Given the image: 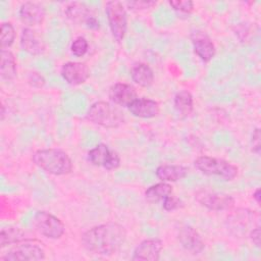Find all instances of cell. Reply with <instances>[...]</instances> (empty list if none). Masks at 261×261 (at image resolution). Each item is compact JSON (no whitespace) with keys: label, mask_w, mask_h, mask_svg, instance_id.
Returning a JSON list of instances; mask_svg holds the SVG:
<instances>
[{"label":"cell","mask_w":261,"mask_h":261,"mask_svg":"<svg viewBox=\"0 0 261 261\" xmlns=\"http://www.w3.org/2000/svg\"><path fill=\"white\" fill-rule=\"evenodd\" d=\"M126 240L124 226L116 222H107L91 227L81 238L83 247L94 255L111 256L118 252Z\"/></svg>","instance_id":"cell-1"},{"label":"cell","mask_w":261,"mask_h":261,"mask_svg":"<svg viewBox=\"0 0 261 261\" xmlns=\"http://www.w3.org/2000/svg\"><path fill=\"white\" fill-rule=\"evenodd\" d=\"M32 160L39 168L53 175H65L72 170L70 157L57 148L37 150L33 154Z\"/></svg>","instance_id":"cell-2"},{"label":"cell","mask_w":261,"mask_h":261,"mask_svg":"<svg viewBox=\"0 0 261 261\" xmlns=\"http://www.w3.org/2000/svg\"><path fill=\"white\" fill-rule=\"evenodd\" d=\"M114 105L106 101H97L90 106L86 117L94 124L106 128H116L124 123V115Z\"/></svg>","instance_id":"cell-3"},{"label":"cell","mask_w":261,"mask_h":261,"mask_svg":"<svg viewBox=\"0 0 261 261\" xmlns=\"http://www.w3.org/2000/svg\"><path fill=\"white\" fill-rule=\"evenodd\" d=\"M195 167L206 175H214L222 178L223 180H232L239 174V168L231 162L211 157V156H199L194 161Z\"/></svg>","instance_id":"cell-4"},{"label":"cell","mask_w":261,"mask_h":261,"mask_svg":"<svg viewBox=\"0 0 261 261\" xmlns=\"http://www.w3.org/2000/svg\"><path fill=\"white\" fill-rule=\"evenodd\" d=\"M42 244L36 239H30L15 244L0 260L2 261H39L45 259V251Z\"/></svg>","instance_id":"cell-5"},{"label":"cell","mask_w":261,"mask_h":261,"mask_svg":"<svg viewBox=\"0 0 261 261\" xmlns=\"http://www.w3.org/2000/svg\"><path fill=\"white\" fill-rule=\"evenodd\" d=\"M105 13L113 39L121 42L127 30V13L123 3L115 0L106 2Z\"/></svg>","instance_id":"cell-6"},{"label":"cell","mask_w":261,"mask_h":261,"mask_svg":"<svg viewBox=\"0 0 261 261\" xmlns=\"http://www.w3.org/2000/svg\"><path fill=\"white\" fill-rule=\"evenodd\" d=\"M33 224L40 234L48 239H60L65 232L64 223L47 211H38L34 216Z\"/></svg>","instance_id":"cell-7"},{"label":"cell","mask_w":261,"mask_h":261,"mask_svg":"<svg viewBox=\"0 0 261 261\" xmlns=\"http://www.w3.org/2000/svg\"><path fill=\"white\" fill-rule=\"evenodd\" d=\"M196 201L211 211H226L234 206V199L224 193L209 190H200L195 194Z\"/></svg>","instance_id":"cell-8"},{"label":"cell","mask_w":261,"mask_h":261,"mask_svg":"<svg viewBox=\"0 0 261 261\" xmlns=\"http://www.w3.org/2000/svg\"><path fill=\"white\" fill-rule=\"evenodd\" d=\"M66 16L79 25H85L90 30H98L100 21L95 12L85 3L72 2L65 9Z\"/></svg>","instance_id":"cell-9"},{"label":"cell","mask_w":261,"mask_h":261,"mask_svg":"<svg viewBox=\"0 0 261 261\" xmlns=\"http://www.w3.org/2000/svg\"><path fill=\"white\" fill-rule=\"evenodd\" d=\"M88 160L93 165L103 167L107 170H114L120 165L118 153L103 143L98 144L88 152Z\"/></svg>","instance_id":"cell-10"},{"label":"cell","mask_w":261,"mask_h":261,"mask_svg":"<svg viewBox=\"0 0 261 261\" xmlns=\"http://www.w3.org/2000/svg\"><path fill=\"white\" fill-rule=\"evenodd\" d=\"M163 249L160 239H147L142 241L134 250L132 260L134 261H158Z\"/></svg>","instance_id":"cell-11"},{"label":"cell","mask_w":261,"mask_h":261,"mask_svg":"<svg viewBox=\"0 0 261 261\" xmlns=\"http://www.w3.org/2000/svg\"><path fill=\"white\" fill-rule=\"evenodd\" d=\"M180 246L192 255H199L205 249V243L201 234L192 226H182L177 234Z\"/></svg>","instance_id":"cell-12"},{"label":"cell","mask_w":261,"mask_h":261,"mask_svg":"<svg viewBox=\"0 0 261 261\" xmlns=\"http://www.w3.org/2000/svg\"><path fill=\"white\" fill-rule=\"evenodd\" d=\"M191 41L194 52L204 62H209L213 59L216 53L214 43L211 38L203 31H195L191 35Z\"/></svg>","instance_id":"cell-13"},{"label":"cell","mask_w":261,"mask_h":261,"mask_svg":"<svg viewBox=\"0 0 261 261\" xmlns=\"http://www.w3.org/2000/svg\"><path fill=\"white\" fill-rule=\"evenodd\" d=\"M63 80L70 86L84 84L90 76V69L84 62L69 61L62 65L60 70Z\"/></svg>","instance_id":"cell-14"},{"label":"cell","mask_w":261,"mask_h":261,"mask_svg":"<svg viewBox=\"0 0 261 261\" xmlns=\"http://www.w3.org/2000/svg\"><path fill=\"white\" fill-rule=\"evenodd\" d=\"M18 16L20 21L27 25V28H32L41 24L46 16V9L43 5L36 2H24L21 4Z\"/></svg>","instance_id":"cell-15"},{"label":"cell","mask_w":261,"mask_h":261,"mask_svg":"<svg viewBox=\"0 0 261 261\" xmlns=\"http://www.w3.org/2000/svg\"><path fill=\"white\" fill-rule=\"evenodd\" d=\"M20 47L30 55L39 56L45 53L46 44L40 35L32 28H24L20 34Z\"/></svg>","instance_id":"cell-16"},{"label":"cell","mask_w":261,"mask_h":261,"mask_svg":"<svg viewBox=\"0 0 261 261\" xmlns=\"http://www.w3.org/2000/svg\"><path fill=\"white\" fill-rule=\"evenodd\" d=\"M108 96L113 104L122 107H128L138 98L136 89L132 85L125 83H116L112 85L109 89Z\"/></svg>","instance_id":"cell-17"},{"label":"cell","mask_w":261,"mask_h":261,"mask_svg":"<svg viewBox=\"0 0 261 261\" xmlns=\"http://www.w3.org/2000/svg\"><path fill=\"white\" fill-rule=\"evenodd\" d=\"M128 111L139 118H153L160 112L159 103L149 98H137L128 107Z\"/></svg>","instance_id":"cell-18"},{"label":"cell","mask_w":261,"mask_h":261,"mask_svg":"<svg viewBox=\"0 0 261 261\" xmlns=\"http://www.w3.org/2000/svg\"><path fill=\"white\" fill-rule=\"evenodd\" d=\"M189 169L182 165L176 164H161L156 168V176L164 182H174L185 178L188 175Z\"/></svg>","instance_id":"cell-19"},{"label":"cell","mask_w":261,"mask_h":261,"mask_svg":"<svg viewBox=\"0 0 261 261\" xmlns=\"http://www.w3.org/2000/svg\"><path fill=\"white\" fill-rule=\"evenodd\" d=\"M130 77L135 84L140 87L148 88L154 82V72L152 68L143 62L135 63L130 67Z\"/></svg>","instance_id":"cell-20"},{"label":"cell","mask_w":261,"mask_h":261,"mask_svg":"<svg viewBox=\"0 0 261 261\" xmlns=\"http://www.w3.org/2000/svg\"><path fill=\"white\" fill-rule=\"evenodd\" d=\"M17 74L16 60L10 50H1L0 61V76L3 81H12Z\"/></svg>","instance_id":"cell-21"},{"label":"cell","mask_w":261,"mask_h":261,"mask_svg":"<svg viewBox=\"0 0 261 261\" xmlns=\"http://www.w3.org/2000/svg\"><path fill=\"white\" fill-rule=\"evenodd\" d=\"M32 239L25 231L16 226H5L1 228L0 232V247L4 248L8 245H15L23 241Z\"/></svg>","instance_id":"cell-22"},{"label":"cell","mask_w":261,"mask_h":261,"mask_svg":"<svg viewBox=\"0 0 261 261\" xmlns=\"http://www.w3.org/2000/svg\"><path fill=\"white\" fill-rule=\"evenodd\" d=\"M173 106L179 115L188 117L194 110V99L192 94L187 90L177 92L173 99Z\"/></svg>","instance_id":"cell-23"},{"label":"cell","mask_w":261,"mask_h":261,"mask_svg":"<svg viewBox=\"0 0 261 261\" xmlns=\"http://www.w3.org/2000/svg\"><path fill=\"white\" fill-rule=\"evenodd\" d=\"M173 194L172 187L168 182H158L150 186L145 191V199L149 203H158L163 201L167 196Z\"/></svg>","instance_id":"cell-24"},{"label":"cell","mask_w":261,"mask_h":261,"mask_svg":"<svg viewBox=\"0 0 261 261\" xmlns=\"http://www.w3.org/2000/svg\"><path fill=\"white\" fill-rule=\"evenodd\" d=\"M252 213L247 212V210H237L234 213L229 215L227 217V227L230 230L237 231L239 233L240 231H243L245 228L248 227L249 221H246L247 219H250V215Z\"/></svg>","instance_id":"cell-25"},{"label":"cell","mask_w":261,"mask_h":261,"mask_svg":"<svg viewBox=\"0 0 261 261\" xmlns=\"http://www.w3.org/2000/svg\"><path fill=\"white\" fill-rule=\"evenodd\" d=\"M15 40V30L11 22H2L0 30V41L1 48L6 49L9 48Z\"/></svg>","instance_id":"cell-26"},{"label":"cell","mask_w":261,"mask_h":261,"mask_svg":"<svg viewBox=\"0 0 261 261\" xmlns=\"http://www.w3.org/2000/svg\"><path fill=\"white\" fill-rule=\"evenodd\" d=\"M168 4L178 17H189L194 10V2L191 0H172L169 1Z\"/></svg>","instance_id":"cell-27"},{"label":"cell","mask_w":261,"mask_h":261,"mask_svg":"<svg viewBox=\"0 0 261 261\" xmlns=\"http://www.w3.org/2000/svg\"><path fill=\"white\" fill-rule=\"evenodd\" d=\"M89 49V43L86 38L84 37H77L74 39L70 45V51L71 53L76 57L84 56Z\"/></svg>","instance_id":"cell-28"},{"label":"cell","mask_w":261,"mask_h":261,"mask_svg":"<svg viewBox=\"0 0 261 261\" xmlns=\"http://www.w3.org/2000/svg\"><path fill=\"white\" fill-rule=\"evenodd\" d=\"M185 206L184 202L181 199L178 197L174 196L173 194L167 196L163 201H162V207L166 211H174L177 209H180Z\"/></svg>","instance_id":"cell-29"},{"label":"cell","mask_w":261,"mask_h":261,"mask_svg":"<svg viewBox=\"0 0 261 261\" xmlns=\"http://www.w3.org/2000/svg\"><path fill=\"white\" fill-rule=\"evenodd\" d=\"M27 81H28V84H29L31 87L37 88V89L43 88V87L45 86V84H46L45 77H44L39 71H36V70L30 71V72L28 73Z\"/></svg>","instance_id":"cell-30"},{"label":"cell","mask_w":261,"mask_h":261,"mask_svg":"<svg viewBox=\"0 0 261 261\" xmlns=\"http://www.w3.org/2000/svg\"><path fill=\"white\" fill-rule=\"evenodd\" d=\"M129 9L132 10H146L149 8H152L156 5L155 1H145V0H139V1H130L125 3Z\"/></svg>","instance_id":"cell-31"},{"label":"cell","mask_w":261,"mask_h":261,"mask_svg":"<svg viewBox=\"0 0 261 261\" xmlns=\"http://www.w3.org/2000/svg\"><path fill=\"white\" fill-rule=\"evenodd\" d=\"M251 147L252 151L257 155L260 154L261 150V132L259 127H256L251 136Z\"/></svg>","instance_id":"cell-32"},{"label":"cell","mask_w":261,"mask_h":261,"mask_svg":"<svg viewBox=\"0 0 261 261\" xmlns=\"http://www.w3.org/2000/svg\"><path fill=\"white\" fill-rule=\"evenodd\" d=\"M252 243L256 246V247H260V227L256 226L254 228H252L250 230V234H249Z\"/></svg>","instance_id":"cell-33"},{"label":"cell","mask_w":261,"mask_h":261,"mask_svg":"<svg viewBox=\"0 0 261 261\" xmlns=\"http://www.w3.org/2000/svg\"><path fill=\"white\" fill-rule=\"evenodd\" d=\"M253 198L255 199L256 203L259 205L260 201H261V196H260V189H257L254 193H253Z\"/></svg>","instance_id":"cell-34"},{"label":"cell","mask_w":261,"mask_h":261,"mask_svg":"<svg viewBox=\"0 0 261 261\" xmlns=\"http://www.w3.org/2000/svg\"><path fill=\"white\" fill-rule=\"evenodd\" d=\"M4 115H5V106L2 103V106H1V120L4 119Z\"/></svg>","instance_id":"cell-35"}]
</instances>
